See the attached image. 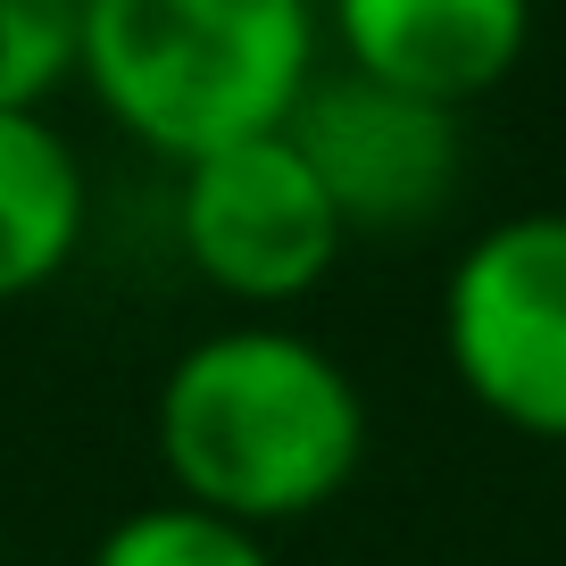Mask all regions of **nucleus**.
Here are the masks:
<instances>
[{"mask_svg":"<svg viewBox=\"0 0 566 566\" xmlns=\"http://www.w3.org/2000/svg\"><path fill=\"white\" fill-rule=\"evenodd\" d=\"M459 391L525 442H566V209L483 226L442 283Z\"/></svg>","mask_w":566,"mask_h":566,"instance_id":"nucleus-3","label":"nucleus"},{"mask_svg":"<svg viewBox=\"0 0 566 566\" xmlns=\"http://www.w3.org/2000/svg\"><path fill=\"white\" fill-rule=\"evenodd\" d=\"M283 134L308 159V176L325 184L342 233H417L459 200V176H467L459 108L375 84L342 59L308 75Z\"/></svg>","mask_w":566,"mask_h":566,"instance_id":"nucleus-5","label":"nucleus"},{"mask_svg":"<svg viewBox=\"0 0 566 566\" xmlns=\"http://www.w3.org/2000/svg\"><path fill=\"white\" fill-rule=\"evenodd\" d=\"M317 18L342 67L459 117L492 101L533 51V0H317Z\"/></svg>","mask_w":566,"mask_h":566,"instance_id":"nucleus-6","label":"nucleus"},{"mask_svg":"<svg viewBox=\"0 0 566 566\" xmlns=\"http://www.w3.org/2000/svg\"><path fill=\"white\" fill-rule=\"evenodd\" d=\"M75 18L84 0H0V108H51L75 84Z\"/></svg>","mask_w":566,"mask_h":566,"instance_id":"nucleus-9","label":"nucleus"},{"mask_svg":"<svg viewBox=\"0 0 566 566\" xmlns=\"http://www.w3.org/2000/svg\"><path fill=\"white\" fill-rule=\"evenodd\" d=\"M92 233L84 150L51 108H0V308L51 292Z\"/></svg>","mask_w":566,"mask_h":566,"instance_id":"nucleus-7","label":"nucleus"},{"mask_svg":"<svg viewBox=\"0 0 566 566\" xmlns=\"http://www.w3.org/2000/svg\"><path fill=\"white\" fill-rule=\"evenodd\" d=\"M150 450L176 500L259 533L301 525L367 467V391L317 334L283 317H233L159 375Z\"/></svg>","mask_w":566,"mask_h":566,"instance_id":"nucleus-1","label":"nucleus"},{"mask_svg":"<svg viewBox=\"0 0 566 566\" xmlns=\"http://www.w3.org/2000/svg\"><path fill=\"white\" fill-rule=\"evenodd\" d=\"M84 566H275V549H266L259 525H233V516L167 492V500L125 509L84 549Z\"/></svg>","mask_w":566,"mask_h":566,"instance_id":"nucleus-8","label":"nucleus"},{"mask_svg":"<svg viewBox=\"0 0 566 566\" xmlns=\"http://www.w3.org/2000/svg\"><path fill=\"white\" fill-rule=\"evenodd\" d=\"M317 67V0H84L75 18V84L159 167L275 134Z\"/></svg>","mask_w":566,"mask_h":566,"instance_id":"nucleus-2","label":"nucleus"},{"mask_svg":"<svg viewBox=\"0 0 566 566\" xmlns=\"http://www.w3.org/2000/svg\"><path fill=\"white\" fill-rule=\"evenodd\" d=\"M176 176V250L200 283L242 317H283L301 308L334 259L350 250L325 184L292 150V134H242L226 150L167 167Z\"/></svg>","mask_w":566,"mask_h":566,"instance_id":"nucleus-4","label":"nucleus"}]
</instances>
